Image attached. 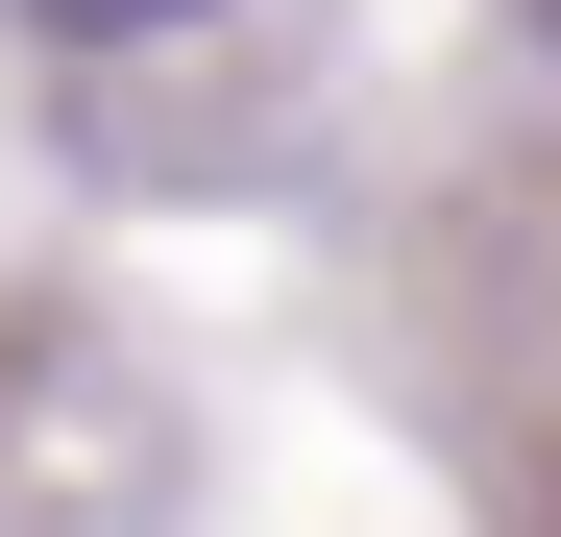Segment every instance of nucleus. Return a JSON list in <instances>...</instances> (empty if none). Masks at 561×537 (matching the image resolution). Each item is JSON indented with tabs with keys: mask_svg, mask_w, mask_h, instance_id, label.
Returning <instances> with one entry per match:
<instances>
[{
	"mask_svg": "<svg viewBox=\"0 0 561 537\" xmlns=\"http://www.w3.org/2000/svg\"><path fill=\"white\" fill-rule=\"evenodd\" d=\"M25 25H73V49H147V25H196V0H25Z\"/></svg>",
	"mask_w": 561,
	"mask_h": 537,
	"instance_id": "f257e3e1",
	"label": "nucleus"
}]
</instances>
